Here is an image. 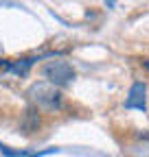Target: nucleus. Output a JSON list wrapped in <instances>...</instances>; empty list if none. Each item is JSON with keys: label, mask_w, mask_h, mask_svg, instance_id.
<instances>
[{"label": "nucleus", "mask_w": 149, "mask_h": 157, "mask_svg": "<svg viewBox=\"0 0 149 157\" xmlns=\"http://www.w3.org/2000/svg\"><path fill=\"white\" fill-rule=\"evenodd\" d=\"M42 74L48 78L50 85H66V83H70L74 78L72 66L68 61H64V59H53V61H48L42 68Z\"/></svg>", "instance_id": "nucleus-2"}, {"label": "nucleus", "mask_w": 149, "mask_h": 157, "mask_svg": "<svg viewBox=\"0 0 149 157\" xmlns=\"http://www.w3.org/2000/svg\"><path fill=\"white\" fill-rule=\"evenodd\" d=\"M145 66H147V68H149V59H147V61H145Z\"/></svg>", "instance_id": "nucleus-4"}, {"label": "nucleus", "mask_w": 149, "mask_h": 157, "mask_svg": "<svg viewBox=\"0 0 149 157\" xmlns=\"http://www.w3.org/2000/svg\"><path fill=\"white\" fill-rule=\"evenodd\" d=\"M26 96L35 105H40L44 109H57L59 107V92L50 83H33L26 92Z\"/></svg>", "instance_id": "nucleus-1"}, {"label": "nucleus", "mask_w": 149, "mask_h": 157, "mask_svg": "<svg viewBox=\"0 0 149 157\" xmlns=\"http://www.w3.org/2000/svg\"><path fill=\"white\" fill-rule=\"evenodd\" d=\"M125 107L127 109H138V111L147 109V87H145V83H134L132 85L129 96L125 101Z\"/></svg>", "instance_id": "nucleus-3"}]
</instances>
